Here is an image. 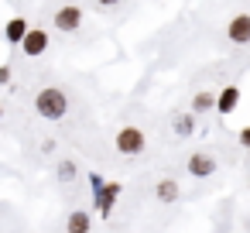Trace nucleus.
Instances as JSON below:
<instances>
[{
  "instance_id": "nucleus-14",
  "label": "nucleus",
  "mask_w": 250,
  "mask_h": 233,
  "mask_svg": "<svg viewBox=\"0 0 250 233\" xmlns=\"http://www.w3.org/2000/svg\"><path fill=\"white\" fill-rule=\"evenodd\" d=\"M120 0H100V7H117Z\"/></svg>"
},
{
  "instance_id": "nucleus-15",
  "label": "nucleus",
  "mask_w": 250,
  "mask_h": 233,
  "mask_svg": "<svg viewBox=\"0 0 250 233\" xmlns=\"http://www.w3.org/2000/svg\"><path fill=\"white\" fill-rule=\"evenodd\" d=\"M0 113H4V110H0Z\"/></svg>"
},
{
  "instance_id": "nucleus-6",
  "label": "nucleus",
  "mask_w": 250,
  "mask_h": 233,
  "mask_svg": "<svg viewBox=\"0 0 250 233\" xmlns=\"http://www.w3.org/2000/svg\"><path fill=\"white\" fill-rule=\"evenodd\" d=\"M188 171H192V175H212V171H216V158L206 154V151H195V154L188 158Z\"/></svg>"
},
{
  "instance_id": "nucleus-3",
  "label": "nucleus",
  "mask_w": 250,
  "mask_h": 233,
  "mask_svg": "<svg viewBox=\"0 0 250 233\" xmlns=\"http://www.w3.org/2000/svg\"><path fill=\"white\" fill-rule=\"evenodd\" d=\"M79 24H83V11L76 4H65V7L55 11V28L59 31H76Z\"/></svg>"
},
{
  "instance_id": "nucleus-7",
  "label": "nucleus",
  "mask_w": 250,
  "mask_h": 233,
  "mask_svg": "<svg viewBox=\"0 0 250 233\" xmlns=\"http://www.w3.org/2000/svg\"><path fill=\"white\" fill-rule=\"evenodd\" d=\"M236 103H240V89H236V86H226V89L216 96V110H219V113H233Z\"/></svg>"
},
{
  "instance_id": "nucleus-5",
  "label": "nucleus",
  "mask_w": 250,
  "mask_h": 233,
  "mask_svg": "<svg viewBox=\"0 0 250 233\" xmlns=\"http://www.w3.org/2000/svg\"><path fill=\"white\" fill-rule=\"evenodd\" d=\"M21 48H24V55H42L48 48V35L42 28H28V35L21 38Z\"/></svg>"
},
{
  "instance_id": "nucleus-9",
  "label": "nucleus",
  "mask_w": 250,
  "mask_h": 233,
  "mask_svg": "<svg viewBox=\"0 0 250 233\" xmlns=\"http://www.w3.org/2000/svg\"><path fill=\"white\" fill-rule=\"evenodd\" d=\"M154 192H158L161 202H175V199H178V182H175V178H161Z\"/></svg>"
},
{
  "instance_id": "nucleus-12",
  "label": "nucleus",
  "mask_w": 250,
  "mask_h": 233,
  "mask_svg": "<svg viewBox=\"0 0 250 233\" xmlns=\"http://www.w3.org/2000/svg\"><path fill=\"white\" fill-rule=\"evenodd\" d=\"M59 175H62V178H72V175H76V168H72V165H69V161H65V165H62V168H59Z\"/></svg>"
},
{
  "instance_id": "nucleus-11",
  "label": "nucleus",
  "mask_w": 250,
  "mask_h": 233,
  "mask_svg": "<svg viewBox=\"0 0 250 233\" xmlns=\"http://www.w3.org/2000/svg\"><path fill=\"white\" fill-rule=\"evenodd\" d=\"M212 106H216V96H212V93H195V100H192V110H195V113L212 110Z\"/></svg>"
},
{
  "instance_id": "nucleus-13",
  "label": "nucleus",
  "mask_w": 250,
  "mask_h": 233,
  "mask_svg": "<svg viewBox=\"0 0 250 233\" xmlns=\"http://www.w3.org/2000/svg\"><path fill=\"white\" fill-rule=\"evenodd\" d=\"M240 144H243V148H250V127H243V130H240Z\"/></svg>"
},
{
  "instance_id": "nucleus-4",
  "label": "nucleus",
  "mask_w": 250,
  "mask_h": 233,
  "mask_svg": "<svg viewBox=\"0 0 250 233\" xmlns=\"http://www.w3.org/2000/svg\"><path fill=\"white\" fill-rule=\"evenodd\" d=\"M226 35L233 45H247L250 42V14H236L229 24H226Z\"/></svg>"
},
{
  "instance_id": "nucleus-8",
  "label": "nucleus",
  "mask_w": 250,
  "mask_h": 233,
  "mask_svg": "<svg viewBox=\"0 0 250 233\" xmlns=\"http://www.w3.org/2000/svg\"><path fill=\"white\" fill-rule=\"evenodd\" d=\"M65 230H69V233H89V230H93L89 212H83V209H79V212H72V216H69V223H65Z\"/></svg>"
},
{
  "instance_id": "nucleus-1",
  "label": "nucleus",
  "mask_w": 250,
  "mask_h": 233,
  "mask_svg": "<svg viewBox=\"0 0 250 233\" xmlns=\"http://www.w3.org/2000/svg\"><path fill=\"white\" fill-rule=\"evenodd\" d=\"M35 110H38L45 120H62V117L69 113V96H65L62 89L48 86V89H42V93L35 96Z\"/></svg>"
},
{
  "instance_id": "nucleus-2",
  "label": "nucleus",
  "mask_w": 250,
  "mask_h": 233,
  "mask_svg": "<svg viewBox=\"0 0 250 233\" xmlns=\"http://www.w3.org/2000/svg\"><path fill=\"white\" fill-rule=\"evenodd\" d=\"M144 148H147V137H144L141 127H120V134H117V151L120 154H141Z\"/></svg>"
},
{
  "instance_id": "nucleus-10",
  "label": "nucleus",
  "mask_w": 250,
  "mask_h": 233,
  "mask_svg": "<svg viewBox=\"0 0 250 233\" xmlns=\"http://www.w3.org/2000/svg\"><path fill=\"white\" fill-rule=\"evenodd\" d=\"M28 35V21L24 18H14L11 24H7V42H21Z\"/></svg>"
}]
</instances>
